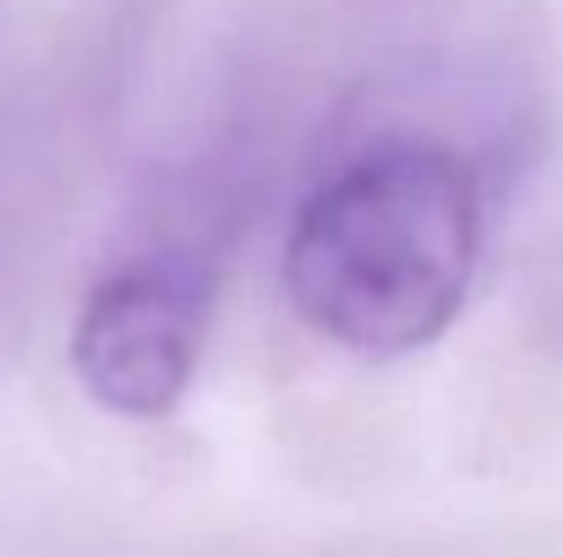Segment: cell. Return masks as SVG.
<instances>
[{"label":"cell","instance_id":"1","mask_svg":"<svg viewBox=\"0 0 563 557\" xmlns=\"http://www.w3.org/2000/svg\"><path fill=\"white\" fill-rule=\"evenodd\" d=\"M476 252V170L438 143H388L301 202L285 241V296L329 345L394 361L460 318Z\"/></svg>","mask_w":563,"mask_h":557},{"label":"cell","instance_id":"2","mask_svg":"<svg viewBox=\"0 0 563 557\" xmlns=\"http://www.w3.org/2000/svg\"><path fill=\"white\" fill-rule=\"evenodd\" d=\"M202 356V307L170 268H121L88 290L71 328V371L110 415H170Z\"/></svg>","mask_w":563,"mask_h":557}]
</instances>
